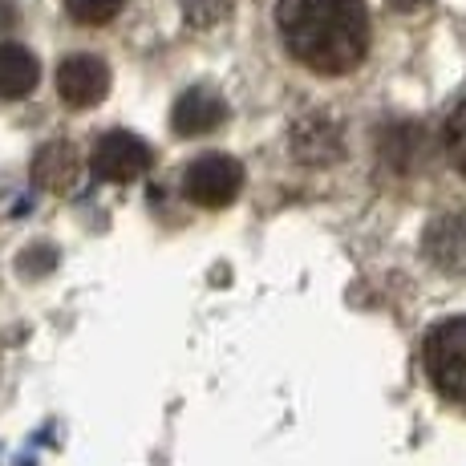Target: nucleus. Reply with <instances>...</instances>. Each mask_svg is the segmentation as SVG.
<instances>
[{"mask_svg":"<svg viewBox=\"0 0 466 466\" xmlns=\"http://www.w3.org/2000/svg\"><path fill=\"white\" fill-rule=\"evenodd\" d=\"M276 33L292 61L320 77L353 74L370 53L365 0H276Z\"/></svg>","mask_w":466,"mask_h":466,"instance_id":"obj_1","label":"nucleus"},{"mask_svg":"<svg viewBox=\"0 0 466 466\" xmlns=\"http://www.w3.org/2000/svg\"><path fill=\"white\" fill-rule=\"evenodd\" d=\"M426 378L446 401L466 406V317H451L434 325L422 340Z\"/></svg>","mask_w":466,"mask_h":466,"instance_id":"obj_2","label":"nucleus"},{"mask_svg":"<svg viewBox=\"0 0 466 466\" xmlns=\"http://www.w3.org/2000/svg\"><path fill=\"white\" fill-rule=\"evenodd\" d=\"M183 191L195 208H208V211L231 208L239 199V191H244V167L231 155H203L187 167Z\"/></svg>","mask_w":466,"mask_h":466,"instance_id":"obj_3","label":"nucleus"},{"mask_svg":"<svg viewBox=\"0 0 466 466\" xmlns=\"http://www.w3.org/2000/svg\"><path fill=\"white\" fill-rule=\"evenodd\" d=\"M150 147L138 138V134H127V130H110L97 138L94 155H89V167H94L97 178L106 183H134L150 170Z\"/></svg>","mask_w":466,"mask_h":466,"instance_id":"obj_4","label":"nucleus"},{"mask_svg":"<svg viewBox=\"0 0 466 466\" xmlns=\"http://www.w3.org/2000/svg\"><path fill=\"white\" fill-rule=\"evenodd\" d=\"M57 94L74 110H89L110 94V66L102 57H89V53H74L57 66Z\"/></svg>","mask_w":466,"mask_h":466,"instance_id":"obj_5","label":"nucleus"},{"mask_svg":"<svg viewBox=\"0 0 466 466\" xmlns=\"http://www.w3.org/2000/svg\"><path fill=\"white\" fill-rule=\"evenodd\" d=\"M340 150H345V138H340V127L329 114H304L297 127H292V155L304 167L337 163Z\"/></svg>","mask_w":466,"mask_h":466,"instance_id":"obj_6","label":"nucleus"},{"mask_svg":"<svg viewBox=\"0 0 466 466\" xmlns=\"http://www.w3.org/2000/svg\"><path fill=\"white\" fill-rule=\"evenodd\" d=\"M223 122H228V102L208 86L187 89L175 102V110H170V127H175V134H183V138L211 134V130H219Z\"/></svg>","mask_w":466,"mask_h":466,"instance_id":"obj_7","label":"nucleus"},{"mask_svg":"<svg viewBox=\"0 0 466 466\" xmlns=\"http://www.w3.org/2000/svg\"><path fill=\"white\" fill-rule=\"evenodd\" d=\"M426 256L442 272H466V211H442L426 228Z\"/></svg>","mask_w":466,"mask_h":466,"instance_id":"obj_8","label":"nucleus"},{"mask_svg":"<svg viewBox=\"0 0 466 466\" xmlns=\"http://www.w3.org/2000/svg\"><path fill=\"white\" fill-rule=\"evenodd\" d=\"M77 175H82V155H77L74 142L57 138V142H45L33 158V183L41 191H53V195H66L74 191Z\"/></svg>","mask_w":466,"mask_h":466,"instance_id":"obj_9","label":"nucleus"},{"mask_svg":"<svg viewBox=\"0 0 466 466\" xmlns=\"http://www.w3.org/2000/svg\"><path fill=\"white\" fill-rule=\"evenodd\" d=\"M37 77H41V66H37V57H33L25 45H13V41L0 45V97L33 94Z\"/></svg>","mask_w":466,"mask_h":466,"instance_id":"obj_10","label":"nucleus"},{"mask_svg":"<svg viewBox=\"0 0 466 466\" xmlns=\"http://www.w3.org/2000/svg\"><path fill=\"white\" fill-rule=\"evenodd\" d=\"M442 142H446V158H451L454 170L466 178V97L451 110V118H446Z\"/></svg>","mask_w":466,"mask_h":466,"instance_id":"obj_11","label":"nucleus"},{"mask_svg":"<svg viewBox=\"0 0 466 466\" xmlns=\"http://www.w3.org/2000/svg\"><path fill=\"white\" fill-rule=\"evenodd\" d=\"M66 8L77 25H110L127 8V0H66Z\"/></svg>","mask_w":466,"mask_h":466,"instance_id":"obj_12","label":"nucleus"},{"mask_svg":"<svg viewBox=\"0 0 466 466\" xmlns=\"http://www.w3.org/2000/svg\"><path fill=\"white\" fill-rule=\"evenodd\" d=\"M231 16V0H187V21L195 29H211V25L228 21Z\"/></svg>","mask_w":466,"mask_h":466,"instance_id":"obj_13","label":"nucleus"},{"mask_svg":"<svg viewBox=\"0 0 466 466\" xmlns=\"http://www.w3.org/2000/svg\"><path fill=\"white\" fill-rule=\"evenodd\" d=\"M8 25H13V5L0 0V29H8Z\"/></svg>","mask_w":466,"mask_h":466,"instance_id":"obj_14","label":"nucleus"},{"mask_svg":"<svg viewBox=\"0 0 466 466\" xmlns=\"http://www.w3.org/2000/svg\"><path fill=\"white\" fill-rule=\"evenodd\" d=\"M393 5L401 8V13H414V8H422V5H430V0H393Z\"/></svg>","mask_w":466,"mask_h":466,"instance_id":"obj_15","label":"nucleus"}]
</instances>
